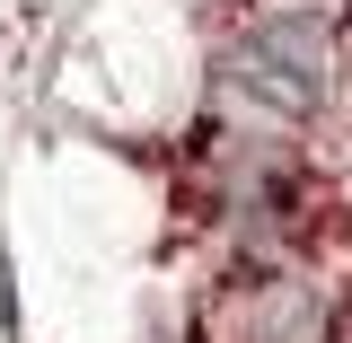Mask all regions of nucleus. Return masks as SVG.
<instances>
[{"label":"nucleus","instance_id":"f257e3e1","mask_svg":"<svg viewBox=\"0 0 352 343\" xmlns=\"http://www.w3.org/2000/svg\"><path fill=\"white\" fill-rule=\"evenodd\" d=\"M335 18L317 0H273L256 18H238L212 53V97L256 132H300L335 106Z\"/></svg>","mask_w":352,"mask_h":343},{"label":"nucleus","instance_id":"f03ea898","mask_svg":"<svg viewBox=\"0 0 352 343\" xmlns=\"http://www.w3.org/2000/svg\"><path fill=\"white\" fill-rule=\"evenodd\" d=\"M203 343H326V300L308 291L300 264L247 256L203 308Z\"/></svg>","mask_w":352,"mask_h":343}]
</instances>
